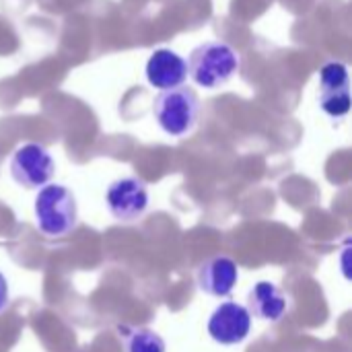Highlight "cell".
<instances>
[{
  "mask_svg": "<svg viewBox=\"0 0 352 352\" xmlns=\"http://www.w3.org/2000/svg\"><path fill=\"white\" fill-rule=\"evenodd\" d=\"M35 223L41 235L60 239L78 225V204L72 190L62 184H47L35 196Z\"/></svg>",
  "mask_w": 352,
  "mask_h": 352,
  "instance_id": "obj_1",
  "label": "cell"
},
{
  "mask_svg": "<svg viewBox=\"0 0 352 352\" xmlns=\"http://www.w3.org/2000/svg\"><path fill=\"white\" fill-rule=\"evenodd\" d=\"M8 171L14 184L27 190H41L56 173V163L50 151L37 142H25L10 155Z\"/></svg>",
  "mask_w": 352,
  "mask_h": 352,
  "instance_id": "obj_4",
  "label": "cell"
},
{
  "mask_svg": "<svg viewBox=\"0 0 352 352\" xmlns=\"http://www.w3.org/2000/svg\"><path fill=\"white\" fill-rule=\"evenodd\" d=\"M144 72H146L148 85H153L155 89L167 91V89L182 87L186 82L188 64L177 52L169 47H159L148 56Z\"/></svg>",
  "mask_w": 352,
  "mask_h": 352,
  "instance_id": "obj_8",
  "label": "cell"
},
{
  "mask_svg": "<svg viewBox=\"0 0 352 352\" xmlns=\"http://www.w3.org/2000/svg\"><path fill=\"white\" fill-rule=\"evenodd\" d=\"M105 204L109 214L120 223H134L142 219L148 208L146 184L134 175L122 177L109 184L105 192Z\"/></svg>",
  "mask_w": 352,
  "mask_h": 352,
  "instance_id": "obj_5",
  "label": "cell"
},
{
  "mask_svg": "<svg viewBox=\"0 0 352 352\" xmlns=\"http://www.w3.org/2000/svg\"><path fill=\"white\" fill-rule=\"evenodd\" d=\"M120 334L124 338L126 352H165L167 349L161 334L151 328L124 326L120 328Z\"/></svg>",
  "mask_w": 352,
  "mask_h": 352,
  "instance_id": "obj_11",
  "label": "cell"
},
{
  "mask_svg": "<svg viewBox=\"0 0 352 352\" xmlns=\"http://www.w3.org/2000/svg\"><path fill=\"white\" fill-rule=\"evenodd\" d=\"M245 309L250 311L252 318H258L262 322H280L287 311V297L276 285L268 280H260L248 293Z\"/></svg>",
  "mask_w": 352,
  "mask_h": 352,
  "instance_id": "obj_10",
  "label": "cell"
},
{
  "mask_svg": "<svg viewBox=\"0 0 352 352\" xmlns=\"http://www.w3.org/2000/svg\"><path fill=\"white\" fill-rule=\"evenodd\" d=\"M200 99L192 87H175L161 91L153 101V116L159 128L175 138L190 134L198 122Z\"/></svg>",
  "mask_w": 352,
  "mask_h": 352,
  "instance_id": "obj_3",
  "label": "cell"
},
{
  "mask_svg": "<svg viewBox=\"0 0 352 352\" xmlns=\"http://www.w3.org/2000/svg\"><path fill=\"white\" fill-rule=\"evenodd\" d=\"M320 107L330 118H344L351 111V76L342 62H326L320 70Z\"/></svg>",
  "mask_w": 352,
  "mask_h": 352,
  "instance_id": "obj_6",
  "label": "cell"
},
{
  "mask_svg": "<svg viewBox=\"0 0 352 352\" xmlns=\"http://www.w3.org/2000/svg\"><path fill=\"white\" fill-rule=\"evenodd\" d=\"M8 299H10V295H8V280H6V276L0 272V314L6 309Z\"/></svg>",
  "mask_w": 352,
  "mask_h": 352,
  "instance_id": "obj_12",
  "label": "cell"
},
{
  "mask_svg": "<svg viewBox=\"0 0 352 352\" xmlns=\"http://www.w3.org/2000/svg\"><path fill=\"white\" fill-rule=\"evenodd\" d=\"M239 280V266L235 260L227 256H214L206 260L198 272H196V283L198 289L210 297H229Z\"/></svg>",
  "mask_w": 352,
  "mask_h": 352,
  "instance_id": "obj_9",
  "label": "cell"
},
{
  "mask_svg": "<svg viewBox=\"0 0 352 352\" xmlns=\"http://www.w3.org/2000/svg\"><path fill=\"white\" fill-rule=\"evenodd\" d=\"M206 328H208V336L223 346L241 344L250 336L252 316L245 309V305L227 301L212 311Z\"/></svg>",
  "mask_w": 352,
  "mask_h": 352,
  "instance_id": "obj_7",
  "label": "cell"
},
{
  "mask_svg": "<svg viewBox=\"0 0 352 352\" xmlns=\"http://www.w3.org/2000/svg\"><path fill=\"white\" fill-rule=\"evenodd\" d=\"M186 64L188 74L198 87L219 89L239 72L241 58L225 41H206L192 50Z\"/></svg>",
  "mask_w": 352,
  "mask_h": 352,
  "instance_id": "obj_2",
  "label": "cell"
}]
</instances>
